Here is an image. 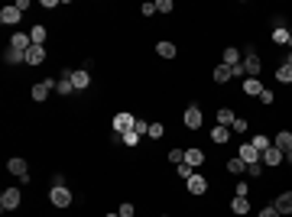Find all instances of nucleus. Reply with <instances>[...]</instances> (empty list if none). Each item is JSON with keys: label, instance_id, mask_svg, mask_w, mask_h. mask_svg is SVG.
<instances>
[{"label": "nucleus", "instance_id": "f3484780", "mask_svg": "<svg viewBox=\"0 0 292 217\" xmlns=\"http://www.w3.org/2000/svg\"><path fill=\"white\" fill-rule=\"evenodd\" d=\"M244 94H250V97H260V94H263L260 78H247V81H244Z\"/></svg>", "mask_w": 292, "mask_h": 217}, {"label": "nucleus", "instance_id": "7c9ffc66", "mask_svg": "<svg viewBox=\"0 0 292 217\" xmlns=\"http://www.w3.org/2000/svg\"><path fill=\"white\" fill-rule=\"evenodd\" d=\"M120 143H123V146H137V143H140V133H137V130H127V133L120 136Z\"/></svg>", "mask_w": 292, "mask_h": 217}, {"label": "nucleus", "instance_id": "412c9836", "mask_svg": "<svg viewBox=\"0 0 292 217\" xmlns=\"http://www.w3.org/2000/svg\"><path fill=\"white\" fill-rule=\"evenodd\" d=\"M221 62H224V65H231V68H234V65H240V52H237L234 46H227V49H224V55H221Z\"/></svg>", "mask_w": 292, "mask_h": 217}, {"label": "nucleus", "instance_id": "b1692460", "mask_svg": "<svg viewBox=\"0 0 292 217\" xmlns=\"http://www.w3.org/2000/svg\"><path fill=\"white\" fill-rule=\"evenodd\" d=\"M234 120H237V117H234L231 107H221V110H218V126H231Z\"/></svg>", "mask_w": 292, "mask_h": 217}, {"label": "nucleus", "instance_id": "c9c22d12", "mask_svg": "<svg viewBox=\"0 0 292 217\" xmlns=\"http://www.w3.org/2000/svg\"><path fill=\"white\" fill-rule=\"evenodd\" d=\"M169 162L182 165V162H185V153H182V149H169Z\"/></svg>", "mask_w": 292, "mask_h": 217}, {"label": "nucleus", "instance_id": "2eb2a0df", "mask_svg": "<svg viewBox=\"0 0 292 217\" xmlns=\"http://www.w3.org/2000/svg\"><path fill=\"white\" fill-rule=\"evenodd\" d=\"M273 208H276L283 217H286V214H292V191H283V194L276 198V204H273Z\"/></svg>", "mask_w": 292, "mask_h": 217}, {"label": "nucleus", "instance_id": "de8ad7c7", "mask_svg": "<svg viewBox=\"0 0 292 217\" xmlns=\"http://www.w3.org/2000/svg\"><path fill=\"white\" fill-rule=\"evenodd\" d=\"M289 46H292V36H289Z\"/></svg>", "mask_w": 292, "mask_h": 217}, {"label": "nucleus", "instance_id": "ddd939ff", "mask_svg": "<svg viewBox=\"0 0 292 217\" xmlns=\"http://www.w3.org/2000/svg\"><path fill=\"white\" fill-rule=\"evenodd\" d=\"M273 146H276L279 149V153H289V149H292V133L289 130H283V133H276V140H273Z\"/></svg>", "mask_w": 292, "mask_h": 217}, {"label": "nucleus", "instance_id": "a211bd4d", "mask_svg": "<svg viewBox=\"0 0 292 217\" xmlns=\"http://www.w3.org/2000/svg\"><path fill=\"white\" fill-rule=\"evenodd\" d=\"M231 78H234V71H231V65H215V81H218V85H224V81H231Z\"/></svg>", "mask_w": 292, "mask_h": 217}, {"label": "nucleus", "instance_id": "f8f14e48", "mask_svg": "<svg viewBox=\"0 0 292 217\" xmlns=\"http://www.w3.org/2000/svg\"><path fill=\"white\" fill-rule=\"evenodd\" d=\"M72 85H75V91H85V88L91 85V75H88L85 68H78V71H72Z\"/></svg>", "mask_w": 292, "mask_h": 217}, {"label": "nucleus", "instance_id": "ea45409f", "mask_svg": "<svg viewBox=\"0 0 292 217\" xmlns=\"http://www.w3.org/2000/svg\"><path fill=\"white\" fill-rule=\"evenodd\" d=\"M133 130H137L140 136H143V133H149V124H146V120H140V117H137V126H133Z\"/></svg>", "mask_w": 292, "mask_h": 217}, {"label": "nucleus", "instance_id": "37998d69", "mask_svg": "<svg viewBox=\"0 0 292 217\" xmlns=\"http://www.w3.org/2000/svg\"><path fill=\"white\" fill-rule=\"evenodd\" d=\"M237 194H240V198H247V194H250V185H247V182H240V185H237Z\"/></svg>", "mask_w": 292, "mask_h": 217}, {"label": "nucleus", "instance_id": "393cba45", "mask_svg": "<svg viewBox=\"0 0 292 217\" xmlns=\"http://www.w3.org/2000/svg\"><path fill=\"white\" fill-rule=\"evenodd\" d=\"M227 172H231V175H244V172H247V162L240 159V155H234L231 162H227Z\"/></svg>", "mask_w": 292, "mask_h": 217}, {"label": "nucleus", "instance_id": "c03bdc74", "mask_svg": "<svg viewBox=\"0 0 292 217\" xmlns=\"http://www.w3.org/2000/svg\"><path fill=\"white\" fill-rule=\"evenodd\" d=\"M62 185H65V179H62L59 172H55V175H52V188H62Z\"/></svg>", "mask_w": 292, "mask_h": 217}, {"label": "nucleus", "instance_id": "a18cd8bd", "mask_svg": "<svg viewBox=\"0 0 292 217\" xmlns=\"http://www.w3.org/2000/svg\"><path fill=\"white\" fill-rule=\"evenodd\" d=\"M286 162H289V165H292V149H289V153H286Z\"/></svg>", "mask_w": 292, "mask_h": 217}, {"label": "nucleus", "instance_id": "dca6fc26", "mask_svg": "<svg viewBox=\"0 0 292 217\" xmlns=\"http://www.w3.org/2000/svg\"><path fill=\"white\" fill-rule=\"evenodd\" d=\"M26 62H30V65H42V62H46V49H42V46H30Z\"/></svg>", "mask_w": 292, "mask_h": 217}, {"label": "nucleus", "instance_id": "72a5a7b5", "mask_svg": "<svg viewBox=\"0 0 292 217\" xmlns=\"http://www.w3.org/2000/svg\"><path fill=\"white\" fill-rule=\"evenodd\" d=\"M231 133H237V136H240V133H247V120H244V117H237V120L231 124Z\"/></svg>", "mask_w": 292, "mask_h": 217}, {"label": "nucleus", "instance_id": "20e7f679", "mask_svg": "<svg viewBox=\"0 0 292 217\" xmlns=\"http://www.w3.org/2000/svg\"><path fill=\"white\" fill-rule=\"evenodd\" d=\"M49 201H52L55 208H69V204H72V191H69L65 185H62V188H52V191H49Z\"/></svg>", "mask_w": 292, "mask_h": 217}, {"label": "nucleus", "instance_id": "e433bc0d", "mask_svg": "<svg viewBox=\"0 0 292 217\" xmlns=\"http://www.w3.org/2000/svg\"><path fill=\"white\" fill-rule=\"evenodd\" d=\"M117 214H120V217H133V214H137V208L127 201V204H120V211H117Z\"/></svg>", "mask_w": 292, "mask_h": 217}, {"label": "nucleus", "instance_id": "8fccbe9b", "mask_svg": "<svg viewBox=\"0 0 292 217\" xmlns=\"http://www.w3.org/2000/svg\"><path fill=\"white\" fill-rule=\"evenodd\" d=\"M162 217H166V214H162Z\"/></svg>", "mask_w": 292, "mask_h": 217}, {"label": "nucleus", "instance_id": "c756f323", "mask_svg": "<svg viewBox=\"0 0 292 217\" xmlns=\"http://www.w3.org/2000/svg\"><path fill=\"white\" fill-rule=\"evenodd\" d=\"M289 36H292V32L286 30V26H279V30H273V42H279V46H286V42H289Z\"/></svg>", "mask_w": 292, "mask_h": 217}, {"label": "nucleus", "instance_id": "f257e3e1", "mask_svg": "<svg viewBox=\"0 0 292 217\" xmlns=\"http://www.w3.org/2000/svg\"><path fill=\"white\" fill-rule=\"evenodd\" d=\"M16 208H20V191H16V188H7V191L0 194V211L7 214V211H16Z\"/></svg>", "mask_w": 292, "mask_h": 217}, {"label": "nucleus", "instance_id": "9d476101", "mask_svg": "<svg viewBox=\"0 0 292 217\" xmlns=\"http://www.w3.org/2000/svg\"><path fill=\"white\" fill-rule=\"evenodd\" d=\"M205 191H208V179L195 172L192 179H188V194H205Z\"/></svg>", "mask_w": 292, "mask_h": 217}, {"label": "nucleus", "instance_id": "1a4fd4ad", "mask_svg": "<svg viewBox=\"0 0 292 217\" xmlns=\"http://www.w3.org/2000/svg\"><path fill=\"white\" fill-rule=\"evenodd\" d=\"M240 159H244V162L247 165H254V162H260V153H256V149L254 146H250V140H247V143H240Z\"/></svg>", "mask_w": 292, "mask_h": 217}, {"label": "nucleus", "instance_id": "9b49d317", "mask_svg": "<svg viewBox=\"0 0 292 217\" xmlns=\"http://www.w3.org/2000/svg\"><path fill=\"white\" fill-rule=\"evenodd\" d=\"M283 159H286V155H283V153H279V149H276V146H269V149H266V153H263V155H260V162H263V165H283Z\"/></svg>", "mask_w": 292, "mask_h": 217}, {"label": "nucleus", "instance_id": "09e8293b", "mask_svg": "<svg viewBox=\"0 0 292 217\" xmlns=\"http://www.w3.org/2000/svg\"><path fill=\"white\" fill-rule=\"evenodd\" d=\"M289 65H292V55H289Z\"/></svg>", "mask_w": 292, "mask_h": 217}, {"label": "nucleus", "instance_id": "7ed1b4c3", "mask_svg": "<svg viewBox=\"0 0 292 217\" xmlns=\"http://www.w3.org/2000/svg\"><path fill=\"white\" fill-rule=\"evenodd\" d=\"M133 126H137V117H133V114H117L114 117V133H117V136H123V133L133 130Z\"/></svg>", "mask_w": 292, "mask_h": 217}, {"label": "nucleus", "instance_id": "6e6552de", "mask_svg": "<svg viewBox=\"0 0 292 217\" xmlns=\"http://www.w3.org/2000/svg\"><path fill=\"white\" fill-rule=\"evenodd\" d=\"M52 88H55V81H52V78H46V81H39V85H33V101H46Z\"/></svg>", "mask_w": 292, "mask_h": 217}, {"label": "nucleus", "instance_id": "4c0bfd02", "mask_svg": "<svg viewBox=\"0 0 292 217\" xmlns=\"http://www.w3.org/2000/svg\"><path fill=\"white\" fill-rule=\"evenodd\" d=\"M273 101H276V94H273V91H266V88H263V94H260V104H266V107H269V104H273Z\"/></svg>", "mask_w": 292, "mask_h": 217}, {"label": "nucleus", "instance_id": "a878e982", "mask_svg": "<svg viewBox=\"0 0 292 217\" xmlns=\"http://www.w3.org/2000/svg\"><path fill=\"white\" fill-rule=\"evenodd\" d=\"M211 140L215 143H227L231 140V126H215V130H211Z\"/></svg>", "mask_w": 292, "mask_h": 217}, {"label": "nucleus", "instance_id": "cd10ccee", "mask_svg": "<svg viewBox=\"0 0 292 217\" xmlns=\"http://www.w3.org/2000/svg\"><path fill=\"white\" fill-rule=\"evenodd\" d=\"M250 146H254V149H256V153H260V155H263V153H266V149H269V146H273V140H266V136H254V140H250Z\"/></svg>", "mask_w": 292, "mask_h": 217}, {"label": "nucleus", "instance_id": "f704fd0d", "mask_svg": "<svg viewBox=\"0 0 292 217\" xmlns=\"http://www.w3.org/2000/svg\"><path fill=\"white\" fill-rule=\"evenodd\" d=\"M247 175H250V179H260V175H263V162H254V165H247Z\"/></svg>", "mask_w": 292, "mask_h": 217}, {"label": "nucleus", "instance_id": "49530a36", "mask_svg": "<svg viewBox=\"0 0 292 217\" xmlns=\"http://www.w3.org/2000/svg\"><path fill=\"white\" fill-rule=\"evenodd\" d=\"M108 217H120V214H108Z\"/></svg>", "mask_w": 292, "mask_h": 217}, {"label": "nucleus", "instance_id": "aec40b11", "mask_svg": "<svg viewBox=\"0 0 292 217\" xmlns=\"http://www.w3.org/2000/svg\"><path fill=\"white\" fill-rule=\"evenodd\" d=\"M176 42H159V46H156V55H159V59H176Z\"/></svg>", "mask_w": 292, "mask_h": 217}, {"label": "nucleus", "instance_id": "39448f33", "mask_svg": "<svg viewBox=\"0 0 292 217\" xmlns=\"http://www.w3.org/2000/svg\"><path fill=\"white\" fill-rule=\"evenodd\" d=\"M260 71H263V62L254 55V49L247 52V62H244V75L247 78H260Z\"/></svg>", "mask_w": 292, "mask_h": 217}, {"label": "nucleus", "instance_id": "a19ab883", "mask_svg": "<svg viewBox=\"0 0 292 217\" xmlns=\"http://www.w3.org/2000/svg\"><path fill=\"white\" fill-rule=\"evenodd\" d=\"M149 136H153V140H159V136H162V124H149Z\"/></svg>", "mask_w": 292, "mask_h": 217}, {"label": "nucleus", "instance_id": "58836bf2", "mask_svg": "<svg viewBox=\"0 0 292 217\" xmlns=\"http://www.w3.org/2000/svg\"><path fill=\"white\" fill-rule=\"evenodd\" d=\"M256 217H283V214H279V211L273 208V204H269V208H263V211H260V214H256Z\"/></svg>", "mask_w": 292, "mask_h": 217}, {"label": "nucleus", "instance_id": "79ce46f5", "mask_svg": "<svg viewBox=\"0 0 292 217\" xmlns=\"http://www.w3.org/2000/svg\"><path fill=\"white\" fill-rule=\"evenodd\" d=\"M140 13H143V16H153V13H156V3H143V7H140Z\"/></svg>", "mask_w": 292, "mask_h": 217}, {"label": "nucleus", "instance_id": "bb28decb", "mask_svg": "<svg viewBox=\"0 0 292 217\" xmlns=\"http://www.w3.org/2000/svg\"><path fill=\"white\" fill-rule=\"evenodd\" d=\"M231 211H234V214H247V211H250V201H247V198H240V194H237V198H234V201H231Z\"/></svg>", "mask_w": 292, "mask_h": 217}, {"label": "nucleus", "instance_id": "4be33fe9", "mask_svg": "<svg viewBox=\"0 0 292 217\" xmlns=\"http://www.w3.org/2000/svg\"><path fill=\"white\" fill-rule=\"evenodd\" d=\"M3 62H7V65H20V62H26V52H16V49L7 46V52H3Z\"/></svg>", "mask_w": 292, "mask_h": 217}, {"label": "nucleus", "instance_id": "0eeeda50", "mask_svg": "<svg viewBox=\"0 0 292 217\" xmlns=\"http://www.w3.org/2000/svg\"><path fill=\"white\" fill-rule=\"evenodd\" d=\"M30 46H33L30 32H16V36H10V49H16V52H30Z\"/></svg>", "mask_w": 292, "mask_h": 217}, {"label": "nucleus", "instance_id": "4468645a", "mask_svg": "<svg viewBox=\"0 0 292 217\" xmlns=\"http://www.w3.org/2000/svg\"><path fill=\"white\" fill-rule=\"evenodd\" d=\"M20 16H23V13H20L16 7H3V10H0V23H3V26H13V23H20Z\"/></svg>", "mask_w": 292, "mask_h": 217}, {"label": "nucleus", "instance_id": "f03ea898", "mask_svg": "<svg viewBox=\"0 0 292 217\" xmlns=\"http://www.w3.org/2000/svg\"><path fill=\"white\" fill-rule=\"evenodd\" d=\"M7 172L10 175H16L20 182H30V172H26V159H20V155H13L7 162Z\"/></svg>", "mask_w": 292, "mask_h": 217}, {"label": "nucleus", "instance_id": "473e14b6", "mask_svg": "<svg viewBox=\"0 0 292 217\" xmlns=\"http://www.w3.org/2000/svg\"><path fill=\"white\" fill-rule=\"evenodd\" d=\"M172 7H176L172 0H156V13H172Z\"/></svg>", "mask_w": 292, "mask_h": 217}, {"label": "nucleus", "instance_id": "6ab92c4d", "mask_svg": "<svg viewBox=\"0 0 292 217\" xmlns=\"http://www.w3.org/2000/svg\"><path fill=\"white\" fill-rule=\"evenodd\" d=\"M185 162L192 165V169H198V165L205 162V153H201V149H185Z\"/></svg>", "mask_w": 292, "mask_h": 217}, {"label": "nucleus", "instance_id": "423d86ee", "mask_svg": "<svg viewBox=\"0 0 292 217\" xmlns=\"http://www.w3.org/2000/svg\"><path fill=\"white\" fill-rule=\"evenodd\" d=\"M185 126H188V130H198L201 126V110H198V104H188V110H185Z\"/></svg>", "mask_w": 292, "mask_h": 217}, {"label": "nucleus", "instance_id": "5701e85b", "mask_svg": "<svg viewBox=\"0 0 292 217\" xmlns=\"http://www.w3.org/2000/svg\"><path fill=\"white\" fill-rule=\"evenodd\" d=\"M276 81H283V85H292V65L289 62H283L276 68Z\"/></svg>", "mask_w": 292, "mask_h": 217}, {"label": "nucleus", "instance_id": "c85d7f7f", "mask_svg": "<svg viewBox=\"0 0 292 217\" xmlns=\"http://www.w3.org/2000/svg\"><path fill=\"white\" fill-rule=\"evenodd\" d=\"M30 39H33V46H42V42H46V26H33Z\"/></svg>", "mask_w": 292, "mask_h": 217}, {"label": "nucleus", "instance_id": "2f4dec72", "mask_svg": "<svg viewBox=\"0 0 292 217\" xmlns=\"http://www.w3.org/2000/svg\"><path fill=\"white\" fill-rule=\"evenodd\" d=\"M179 179H185V182H188V179H192V175H195V169H192V165H188V162H182V165H179Z\"/></svg>", "mask_w": 292, "mask_h": 217}]
</instances>
